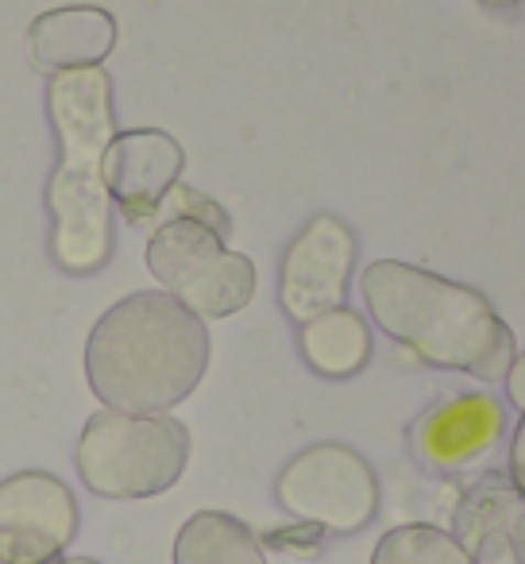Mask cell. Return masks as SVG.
<instances>
[{
  "mask_svg": "<svg viewBox=\"0 0 525 564\" xmlns=\"http://www.w3.org/2000/svg\"><path fill=\"white\" fill-rule=\"evenodd\" d=\"M209 368V329L166 291H135L97 317L86 379L105 410L166 414L197 391Z\"/></svg>",
  "mask_w": 525,
  "mask_h": 564,
  "instance_id": "cell-1",
  "label": "cell"
},
{
  "mask_svg": "<svg viewBox=\"0 0 525 564\" xmlns=\"http://www.w3.org/2000/svg\"><path fill=\"white\" fill-rule=\"evenodd\" d=\"M47 117L58 166L47 182L51 256L63 271L94 274L112 256V194L105 155L117 140L112 82L101 66L63 70L47 82Z\"/></svg>",
  "mask_w": 525,
  "mask_h": 564,
  "instance_id": "cell-2",
  "label": "cell"
},
{
  "mask_svg": "<svg viewBox=\"0 0 525 564\" xmlns=\"http://www.w3.org/2000/svg\"><path fill=\"white\" fill-rule=\"evenodd\" d=\"M360 286L379 329L425 364L468 371L486 383L506 379L514 333L479 291L398 259L368 263Z\"/></svg>",
  "mask_w": 525,
  "mask_h": 564,
  "instance_id": "cell-3",
  "label": "cell"
},
{
  "mask_svg": "<svg viewBox=\"0 0 525 564\" xmlns=\"http://www.w3.org/2000/svg\"><path fill=\"white\" fill-rule=\"evenodd\" d=\"M81 484L105 499H151L171 491L189 464V430L166 414L97 410L78 437Z\"/></svg>",
  "mask_w": 525,
  "mask_h": 564,
  "instance_id": "cell-4",
  "label": "cell"
},
{
  "mask_svg": "<svg viewBox=\"0 0 525 564\" xmlns=\"http://www.w3.org/2000/svg\"><path fill=\"white\" fill-rule=\"evenodd\" d=\"M147 267L163 291L201 322L240 314L255 294V263L194 217H171L151 232Z\"/></svg>",
  "mask_w": 525,
  "mask_h": 564,
  "instance_id": "cell-5",
  "label": "cell"
},
{
  "mask_svg": "<svg viewBox=\"0 0 525 564\" xmlns=\"http://www.w3.org/2000/svg\"><path fill=\"white\" fill-rule=\"evenodd\" d=\"M275 495L283 510L329 533H356L379 510V479L356 448L325 441L309 445L278 471Z\"/></svg>",
  "mask_w": 525,
  "mask_h": 564,
  "instance_id": "cell-6",
  "label": "cell"
},
{
  "mask_svg": "<svg viewBox=\"0 0 525 564\" xmlns=\"http://www.w3.org/2000/svg\"><path fill=\"white\" fill-rule=\"evenodd\" d=\"M78 538V499L51 471L0 479V564H63Z\"/></svg>",
  "mask_w": 525,
  "mask_h": 564,
  "instance_id": "cell-7",
  "label": "cell"
},
{
  "mask_svg": "<svg viewBox=\"0 0 525 564\" xmlns=\"http://www.w3.org/2000/svg\"><path fill=\"white\" fill-rule=\"evenodd\" d=\"M356 267V232L332 213H317L291 240L278 274V302L294 325L340 310Z\"/></svg>",
  "mask_w": 525,
  "mask_h": 564,
  "instance_id": "cell-8",
  "label": "cell"
},
{
  "mask_svg": "<svg viewBox=\"0 0 525 564\" xmlns=\"http://www.w3.org/2000/svg\"><path fill=\"white\" fill-rule=\"evenodd\" d=\"M182 143L158 128L117 132L105 155V186L132 225H158V209L182 178Z\"/></svg>",
  "mask_w": 525,
  "mask_h": 564,
  "instance_id": "cell-9",
  "label": "cell"
},
{
  "mask_svg": "<svg viewBox=\"0 0 525 564\" xmlns=\"http://www.w3.org/2000/svg\"><path fill=\"white\" fill-rule=\"evenodd\" d=\"M506 410L491 394H460L433 406L414 425V453L425 468L456 471L499 445Z\"/></svg>",
  "mask_w": 525,
  "mask_h": 564,
  "instance_id": "cell-10",
  "label": "cell"
},
{
  "mask_svg": "<svg viewBox=\"0 0 525 564\" xmlns=\"http://www.w3.org/2000/svg\"><path fill=\"white\" fill-rule=\"evenodd\" d=\"M452 538L475 564H525V495L514 484H479L456 507Z\"/></svg>",
  "mask_w": 525,
  "mask_h": 564,
  "instance_id": "cell-11",
  "label": "cell"
},
{
  "mask_svg": "<svg viewBox=\"0 0 525 564\" xmlns=\"http://www.w3.org/2000/svg\"><path fill=\"white\" fill-rule=\"evenodd\" d=\"M117 47V20L94 4H70L51 9L32 20L28 28V51L40 70L51 78L63 70H86L101 66Z\"/></svg>",
  "mask_w": 525,
  "mask_h": 564,
  "instance_id": "cell-12",
  "label": "cell"
},
{
  "mask_svg": "<svg viewBox=\"0 0 525 564\" xmlns=\"http://www.w3.org/2000/svg\"><path fill=\"white\" fill-rule=\"evenodd\" d=\"M302 356L325 379H348L368 364L371 329L356 310L340 306L302 325Z\"/></svg>",
  "mask_w": 525,
  "mask_h": 564,
  "instance_id": "cell-13",
  "label": "cell"
},
{
  "mask_svg": "<svg viewBox=\"0 0 525 564\" xmlns=\"http://www.w3.org/2000/svg\"><path fill=\"white\" fill-rule=\"evenodd\" d=\"M174 564H267V556L240 518L197 510L174 538Z\"/></svg>",
  "mask_w": 525,
  "mask_h": 564,
  "instance_id": "cell-14",
  "label": "cell"
},
{
  "mask_svg": "<svg viewBox=\"0 0 525 564\" xmlns=\"http://www.w3.org/2000/svg\"><path fill=\"white\" fill-rule=\"evenodd\" d=\"M371 564H475L452 533L437 525H398L383 533Z\"/></svg>",
  "mask_w": 525,
  "mask_h": 564,
  "instance_id": "cell-15",
  "label": "cell"
},
{
  "mask_svg": "<svg viewBox=\"0 0 525 564\" xmlns=\"http://www.w3.org/2000/svg\"><path fill=\"white\" fill-rule=\"evenodd\" d=\"M510 484L525 495V414L517 422L514 437H510Z\"/></svg>",
  "mask_w": 525,
  "mask_h": 564,
  "instance_id": "cell-16",
  "label": "cell"
},
{
  "mask_svg": "<svg viewBox=\"0 0 525 564\" xmlns=\"http://www.w3.org/2000/svg\"><path fill=\"white\" fill-rule=\"evenodd\" d=\"M506 394H510V402H514V406L525 414V352H517L514 364H510V371H506Z\"/></svg>",
  "mask_w": 525,
  "mask_h": 564,
  "instance_id": "cell-17",
  "label": "cell"
},
{
  "mask_svg": "<svg viewBox=\"0 0 525 564\" xmlns=\"http://www.w3.org/2000/svg\"><path fill=\"white\" fill-rule=\"evenodd\" d=\"M483 9H494V12H502V9H514L517 0H479Z\"/></svg>",
  "mask_w": 525,
  "mask_h": 564,
  "instance_id": "cell-18",
  "label": "cell"
},
{
  "mask_svg": "<svg viewBox=\"0 0 525 564\" xmlns=\"http://www.w3.org/2000/svg\"><path fill=\"white\" fill-rule=\"evenodd\" d=\"M63 564H97V561H89V556H66Z\"/></svg>",
  "mask_w": 525,
  "mask_h": 564,
  "instance_id": "cell-19",
  "label": "cell"
}]
</instances>
